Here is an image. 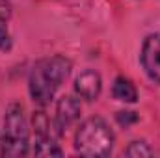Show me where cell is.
Here are the masks:
<instances>
[{"label": "cell", "mask_w": 160, "mask_h": 158, "mask_svg": "<svg viewBox=\"0 0 160 158\" xmlns=\"http://www.w3.org/2000/svg\"><path fill=\"white\" fill-rule=\"evenodd\" d=\"M69 73L71 62L63 56H50L36 62L28 78L34 102H38L39 106H47L54 99V93L62 86V82L69 77Z\"/></svg>", "instance_id": "1"}, {"label": "cell", "mask_w": 160, "mask_h": 158, "mask_svg": "<svg viewBox=\"0 0 160 158\" xmlns=\"http://www.w3.org/2000/svg\"><path fill=\"white\" fill-rule=\"evenodd\" d=\"M75 149L84 156H108L114 149V132L104 119H86L77 132Z\"/></svg>", "instance_id": "2"}, {"label": "cell", "mask_w": 160, "mask_h": 158, "mask_svg": "<svg viewBox=\"0 0 160 158\" xmlns=\"http://www.w3.org/2000/svg\"><path fill=\"white\" fill-rule=\"evenodd\" d=\"M28 155V123L21 104H11L4 117V136L0 156H24Z\"/></svg>", "instance_id": "3"}, {"label": "cell", "mask_w": 160, "mask_h": 158, "mask_svg": "<svg viewBox=\"0 0 160 158\" xmlns=\"http://www.w3.org/2000/svg\"><path fill=\"white\" fill-rule=\"evenodd\" d=\"M142 65L147 77L160 84V36H147L142 47Z\"/></svg>", "instance_id": "4"}, {"label": "cell", "mask_w": 160, "mask_h": 158, "mask_svg": "<svg viewBox=\"0 0 160 158\" xmlns=\"http://www.w3.org/2000/svg\"><path fill=\"white\" fill-rule=\"evenodd\" d=\"M80 117V101L71 97V95H65L58 101V106H56V119H54V126L58 128V132H65L77 119Z\"/></svg>", "instance_id": "5"}, {"label": "cell", "mask_w": 160, "mask_h": 158, "mask_svg": "<svg viewBox=\"0 0 160 158\" xmlns=\"http://www.w3.org/2000/svg\"><path fill=\"white\" fill-rule=\"evenodd\" d=\"M101 89H102L101 75L91 69L84 71L75 82V91L78 93V97L86 99V101H95L101 95Z\"/></svg>", "instance_id": "6"}, {"label": "cell", "mask_w": 160, "mask_h": 158, "mask_svg": "<svg viewBox=\"0 0 160 158\" xmlns=\"http://www.w3.org/2000/svg\"><path fill=\"white\" fill-rule=\"evenodd\" d=\"M112 93L118 101L123 102H136L138 101V91L134 87V84L125 77H118L114 82V87H112Z\"/></svg>", "instance_id": "7"}, {"label": "cell", "mask_w": 160, "mask_h": 158, "mask_svg": "<svg viewBox=\"0 0 160 158\" xmlns=\"http://www.w3.org/2000/svg\"><path fill=\"white\" fill-rule=\"evenodd\" d=\"M34 153L38 156H62V149L58 147L54 138H36V149Z\"/></svg>", "instance_id": "8"}, {"label": "cell", "mask_w": 160, "mask_h": 158, "mask_svg": "<svg viewBox=\"0 0 160 158\" xmlns=\"http://www.w3.org/2000/svg\"><path fill=\"white\" fill-rule=\"evenodd\" d=\"M125 155H127V156H153L155 151H153L145 141H132V143L127 147Z\"/></svg>", "instance_id": "9"}, {"label": "cell", "mask_w": 160, "mask_h": 158, "mask_svg": "<svg viewBox=\"0 0 160 158\" xmlns=\"http://www.w3.org/2000/svg\"><path fill=\"white\" fill-rule=\"evenodd\" d=\"M11 48V36L8 30V19H0V50L8 52Z\"/></svg>", "instance_id": "10"}, {"label": "cell", "mask_w": 160, "mask_h": 158, "mask_svg": "<svg viewBox=\"0 0 160 158\" xmlns=\"http://www.w3.org/2000/svg\"><path fill=\"white\" fill-rule=\"evenodd\" d=\"M118 123L119 125H125V126H128V125H132V123H136L138 121V116L134 114V112H118Z\"/></svg>", "instance_id": "11"}, {"label": "cell", "mask_w": 160, "mask_h": 158, "mask_svg": "<svg viewBox=\"0 0 160 158\" xmlns=\"http://www.w3.org/2000/svg\"><path fill=\"white\" fill-rule=\"evenodd\" d=\"M11 17V4L9 0H0V19H8Z\"/></svg>", "instance_id": "12"}]
</instances>
